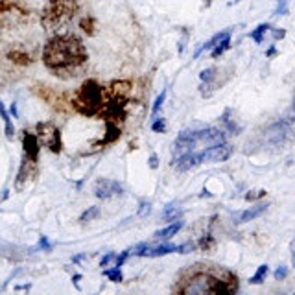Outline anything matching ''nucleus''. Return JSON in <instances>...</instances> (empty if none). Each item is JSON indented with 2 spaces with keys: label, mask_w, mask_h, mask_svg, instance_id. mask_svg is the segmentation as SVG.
<instances>
[{
  "label": "nucleus",
  "mask_w": 295,
  "mask_h": 295,
  "mask_svg": "<svg viewBox=\"0 0 295 295\" xmlns=\"http://www.w3.org/2000/svg\"><path fill=\"white\" fill-rule=\"evenodd\" d=\"M35 249H52V244H50V242L46 240L45 236H43V238L39 240V246H37Z\"/></svg>",
  "instance_id": "ea45409f"
},
{
  "label": "nucleus",
  "mask_w": 295,
  "mask_h": 295,
  "mask_svg": "<svg viewBox=\"0 0 295 295\" xmlns=\"http://www.w3.org/2000/svg\"><path fill=\"white\" fill-rule=\"evenodd\" d=\"M8 59L9 61L17 63V65H30L31 63V58L26 54V52H21V50H15V52H9L8 54Z\"/></svg>",
  "instance_id": "b1692460"
},
{
  "label": "nucleus",
  "mask_w": 295,
  "mask_h": 295,
  "mask_svg": "<svg viewBox=\"0 0 295 295\" xmlns=\"http://www.w3.org/2000/svg\"><path fill=\"white\" fill-rule=\"evenodd\" d=\"M100 216V207H89V209L83 212V214L80 216V222L81 224H87V222H93V219H96Z\"/></svg>",
  "instance_id": "a878e982"
},
{
  "label": "nucleus",
  "mask_w": 295,
  "mask_h": 295,
  "mask_svg": "<svg viewBox=\"0 0 295 295\" xmlns=\"http://www.w3.org/2000/svg\"><path fill=\"white\" fill-rule=\"evenodd\" d=\"M105 103V89L96 80H87L74 94L72 105L83 117H100Z\"/></svg>",
  "instance_id": "f03ea898"
},
{
  "label": "nucleus",
  "mask_w": 295,
  "mask_h": 295,
  "mask_svg": "<svg viewBox=\"0 0 295 295\" xmlns=\"http://www.w3.org/2000/svg\"><path fill=\"white\" fill-rule=\"evenodd\" d=\"M124 192V188L115 179H98L94 185V196L100 199H109V197L120 196Z\"/></svg>",
  "instance_id": "1a4fd4ad"
},
{
  "label": "nucleus",
  "mask_w": 295,
  "mask_h": 295,
  "mask_svg": "<svg viewBox=\"0 0 295 295\" xmlns=\"http://www.w3.org/2000/svg\"><path fill=\"white\" fill-rule=\"evenodd\" d=\"M127 259H130V249L122 251L120 255H117V259H115V266H117V268H120V266H124V262Z\"/></svg>",
  "instance_id": "f704fd0d"
},
{
  "label": "nucleus",
  "mask_w": 295,
  "mask_h": 295,
  "mask_svg": "<svg viewBox=\"0 0 295 295\" xmlns=\"http://www.w3.org/2000/svg\"><path fill=\"white\" fill-rule=\"evenodd\" d=\"M37 139L43 146H46L52 153H59L63 150L61 142V131L52 122H41L37 124Z\"/></svg>",
  "instance_id": "20e7f679"
},
{
  "label": "nucleus",
  "mask_w": 295,
  "mask_h": 295,
  "mask_svg": "<svg viewBox=\"0 0 295 295\" xmlns=\"http://www.w3.org/2000/svg\"><path fill=\"white\" fill-rule=\"evenodd\" d=\"M181 212H183V210L179 209L177 203H168V205L164 207V210H162V218H164L166 222H177V219L181 218Z\"/></svg>",
  "instance_id": "aec40b11"
},
{
  "label": "nucleus",
  "mask_w": 295,
  "mask_h": 295,
  "mask_svg": "<svg viewBox=\"0 0 295 295\" xmlns=\"http://www.w3.org/2000/svg\"><path fill=\"white\" fill-rule=\"evenodd\" d=\"M85 259V255H78V256H74V259H72V262H74V264H78V262H80V260H83Z\"/></svg>",
  "instance_id": "49530a36"
},
{
  "label": "nucleus",
  "mask_w": 295,
  "mask_h": 295,
  "mask_svg": "<svg viewBox=\"0 0 295 295\" xmlns=\"http://www.w3.org/2000/svg\"><path fill=\"white\" fill-rule=\"evenodd\" d=\"M183 222L181 219H177V222H174L172 225H168V227H164V229H161V231H157L153 236L157 238V240H162V242H166V240H170V238H174L175 234L183 229Z\"/></svg>",
  "instance_id": "dca6fc26"
},
{
  "label": "nucleus",
  "mask_w": 295,
  "mask_h": 295,
  "mask_svg": "<svg viewBox=\"0 0 295 295\" xmlns=\"http://www.w3.org/2000/svg\"><path fill=\"white\" fill-rule=\"evenodd\" d=\"M11 115H13L15 118H19V109H17V103H13V105H11Z\"/></svg>",
  "instance_id": "c03bdc74"
},
{
  "label": "nucleus",
  "mask_w": 295,
  "mask_h": 295,
  "mask_svg": "<svg viewBox=\"0 0 295 295\" xmlns=\"http://www.w3.org/2000/svg\"><path fill=\"white\" fill-rule=\"evenodd\" d=\"M291 251H293V255H291V262H293V266H295V242L291 244Z\"/></svg>",
  "instance_id": "de8ad7c7"
},
{
  "label": "nucleus",
  "mask_w": 295,
  "mask_h": 295,
  "mask_svg": "<svg viewBox=\"0 0 295 295\" xmlns=\"http://www.w3.org/2000/svg\"><path fill=\"white\" fill-rule=\"evenodd\" d=\"M268 271H269L268 264L259 266V269H256L255 275H253V277L249 279V282H251V284H260V282H264L266 277H268Z\"/></svg>",
  "instance_id": "393cba45"
},
{
  "label": "nucleus",
  "mask_w": 295,
  "mask_h": 295,
  "mask_svg": "<svg viewBox=\"0 0 295 295\" xmlns=\"http://www.w3.org/2000/svg\"><path fill=\"white\" fill-rule=\"evenodd\" d=\"M277 54V50H275V46H271V48L268 50V52H266V56H268V58H271V56H275Z\"/></svg>",
  "instance_id": "a18cd8bd"
},
{
  "label": "nucleus",
  "mask_w": 295,
  "mask_h": 295,
  "mask_svg": "<svg viewBox=\"0 0 295 295\" xmlns=\"http://www.w3.org/2000/svg\"><path fill=\"white\" fill-rule=\"evenodd\" d=\"M76 11L78 0H50L48 6L43 9L41 24L48 30H56V28H61L65 23H68Z\"/></svg>",
  "instance_id": "7ed1b4c3"
},
{
  "label": "nucleus",
  "mask_w": 295,
  "mask_h": 295,
  "mask_svg": "<svg viewBox=\"0 0 295 295\" xmlns=\"http://www.w3.org/2000/svg\"><path fill=\"white\" fill-rule=\"evenodd\" d=\"M288 13V0H277V9H275V17H284Z\"/></svg>",
  "instance_id": "7c9ffc66"
},
{
  "label": "nucleus",
  "mask_w": 295,
  "mask_h": 295,
  "mask_svg": "<svg viewBox=\"0 0 295 295\" xmlns=\"http://www.w3.org/2000/svg\"><path fill=\"white\" fill-rule=\"evenodd\" d=\"M199 142L205 146H216V144L225 142V133L216 127H205V130H199Z\"/></svg>",
  "instance_id": "ddd939ff"
},
{
  "label": "nucleus",
  "mask_w": 295,
  "mask_h": 295,
  "mask_svg": "<svg viewBox=\"0 0 295 295\" xmlns=\"http://www.w3.org/2000/svg\"><path fill=\"white\" fill-rule=\"evenodd\" d=\"M28 11L23 6L9 2V0H2L0 2V26L2 28H13L26 21Z\"/></svg>",
  "instance_id": "39448f33"
},
{
  "label": "nucleus",
  "mask_w": 295,
  "mask_h": 295,
  "mask_svg": "<svg viewBox=\"0 0 295 295\" xmlns=\"http://www.w3.org/2000/svg\"><path fill=\"white\" fill-rule=\"evenodd\" d=\"M205 2H207V6H209V4H210V0H205Z\"/></svg>",
  "instance_id": "8fccbe9b"
},
{
  "label": "nucleus",
  "mask_w": 295,
  "mask_h": 295,
  "mask_svg": "<svg viewBox=\"0 0 295 295\" xmlns=\"http://www.w3.org/2000/svg\"><path fill=\"white\" fill-rule=\"evenodd\" d=\"M152 130L155 131V133H164L166 131V122L164 118H155L152 124Z\"/></svg>",
  "instance_id": "473e14b6"
},
{
  "label": "nucleus",
  "mask_w": 295,
  "mask_h": 295,
  "mask_svg": "<svg viewBox=\"0 0 295 295\" xmlns=\"http://www.w3.org/2000/svg\"><path fill=\"white\" fill-rule=\"evenodd\" d=\"M273 277L277 279V281H282V279L288 277V268L286 266H281V268L275 269V273H273Z\"/></svg>",
  "instance_id": "c9c22d12"
},
{
  "label": "nucleus",
  "mask_w": 295,
  "mask_h": 295,
  "mask_svg": "<svg viewBox=\"0 0 295 295\" xmlns=\"http://www.w3.org/2000/svg\"><path fill=\"white\" fill-rule=\"evenodd\" d=\"M271 33H273V39L275 41L286 37V30H282V28H271Z\"/></svg>",
  "instance_id": "4c0bfd02"
},
{
  "label": "nucleus",
  "mask_w": 295,
  "mask_h": 295,
  "mask_svg": "<svg viewBox=\"0 0 295 295\" xmlns=\"http://www.w3.org/2000/svg\"><path fill=\"white\" fill-rule=\"evenodd\" d=\"M0 118H2L4 124H6V137L11 140L15 137V127H13V122H11V117H9V113L6 111L4 103L2 102H0Z\"/></svg>",
  "instance_id": "412c9836"
},
{
  "label": "nucleus",
  "mask_w": 295,
  "mask_h": 295,
  "mask_svg": "<svg viewBox=\"0 0 295 295\" xmlns=\"http://www.w3.org/2000/svg\"><path fill=\"white\" fill-rule=\"evenodd\" d=\"M288 120L290 122L295 120V98H293V102H291V109H290V115H288Z\"/></svg>",
  "instance_id": "37998d69"
},
{
  "label": "nucleus",
  "mask_w": 295,
  "mask_h": 295,
  "mask_svg": "<svg viewBox=\"0 0 295 295\" xmlns=\"http://www.w3.org/2000/svg\"><path fill=\"white\" fill-rule=\"evenodd\" d=\"M150 212H152V203H150V201H142V203H140L139 216H148Z\"/></svg>",
  "instance_id": "e433bc0d"
},
{
  "label": "nucleus",
  "mask_w": 295,
  "mask_h": 295,
  "mask_svg": "<svg viewBox=\"0 0 295 295\" xmlns=\"http://www.w3.org/2000/svg\"><path fill=\"white\" fill-rule=\"evenodd\" d=\"M23 150H24V155H26L30 161H33V162L39 161L41 142H39V139H37L35 133L24 131V135H23Z\"/></svg>",
  "instance_id": "9d476101"
},
{
  "label": "nucleus",
  "mask_w": 295,
  "mask_h": 295,
  "mask_svg": "<svg viewBox=\"0 0 295 295\" xmlns=\"http://www.w3.org/2000/svg\"><path fill=\"white\" fill-rule=\"evenodd\" d=\"M203 162V157H201V152L196 153V152H188L185 155H179L177 159L174 161V168L177 172H188L196 168L197 164H201Z\"/></svg>",
  "instance_id": "9b49d317"
},
{
  "label": "nucleus",
  "mask_w": 295,
  "mask_h": 295,
  "mask_svg": "<svg viewBox=\"0 0 295 295\" xmlns=\"http://www.w3.org/2000/svg\"><path fill=\"white\" fill-rule=\"evenodd\" d=\"M264 139L268 140L271 146L282 148L293 140V130L290 127L288 122H275V124L269 125L268 130H266Z\"/></svg>",
  "instance_id": "423d86ee"
},
{
  "label": "nucleus",
  "mask_w": 295,
  "mask_h": 295,
  "mask_svg": "<svg viewBox=\"0 0 295 295\" xmlns=\"http://www.w3.org/2000/svg\"><path fill=\"white\" fill-rule=\"evenodd\" d=\"M216 68L214 67H210V68H205V70L201 72V74H199V78H201V81L203 83H207V85H210V83H212V81L216 80Z\"/></svg>",
  "instance_id": "c85d7f7f"
},
{
  "label": "nucleus",
  "mask_w": 295,
  "mask_h": 295,
  "mask_svg": "<svg viewBox=\"0 0 295 295\" xmlns=\"http://www.w3.org/2000/svg\"><path fill=\"white\" fill-rule=\"evenodd\" d=\"M157 166H159V157H157L155 153H152V155H150V168L155 170Z\"/></svg>",
  "instance_id": "79ce46f5"
},
{
  "label": "nucleus",
  "mask_w": 295,
  "mask_h": 295,
  "mask_svg": "<svg viewBox=\"0 0 295 295\" xmlns=\"http://www.w3.org/2000/svg\"><path fill=\"white\" fill-rule=\"evenodd\" d=\"M268 207H269L268 203H259V205H255V207H251V209L244 210V212L236 214V224H247V222H251V219L259 218V216L264 214Z\"/></svg>",
  "instance_id": "4468645a"
},
{
  "label": "nucleus",
  "mask_w": 295,
  "mask_h": 295,
  "mask_svg": "<svg viewBox=\"0 0 295 295\" xmlns=\"http://www.w3.org/2000/svg\"><path fill=\"white\" fill-rule=\"evenodd\" d=\"M94 24H96V21H94L93 17H85V19H81L80 21V28L85 33H89V35H93L94 33Z\"/></svg>",
  "instance_id": "cd10ccee"
},
{
  "label": "nucleus",
  "mask_w": 295,
  "mask_h": 295,
  "mask_svg": "<svg viewBox=\"0 0 295 295\" xmlns=\"http://www.w3.org/2000/svg\"><path fill=\"white\" fill-rule=\"evenodd\" d=\"M164 100H166V90H162L159 96H157V100H155V103H153V109H152V113H153V117H155L157 113L161 111V107H162V103H164Z\"/></svg>",
  "instance_id": "2f4dec72"
},
{
  "label": "nucleus",
  "mask_w": 295,
  "mask_h": 295,
  "mask_svg": "<svg viewBox=\"0 0 295 295\" xmlns=\"http://www.w3.org/2000/svg\"><path fill=\"white\" fill-rule=\"evenodd\" d=\"M262 196H266V192H264V190H259L256 194H246V199H247V201H253V199H256V197H262Z\"/></svg>",
  "instance_id": "a19ab883"
},
{
  "label": "nucleus",
  "mask_w": 295,
  "mask_h": 295,
  "mask_svg": "<svg viewBox=\"0 0 295 295\" xmlns=\"http://www.w3.org/2000/svg\"><path fill=\"white\" fill-rule=\"evenodd\" d=\"M103 275H105V277H107L111 282H122V281H124V275H122L120 268H117V266H115L113 269H103Z\"/></svg>",
  "instance_id": "bb28decb"
},
{
  "label": "nucleus",
  "mask_w": 295,
  "mask_h": 295,
  "mask_svg": "<svg viewBox=\"0 0 295 295\" xmlns=\"http://www.w3.org/2000/svg\"><path fill=\"white\" fill-rule=\"evenodd\" d=\"M231 115H233V111H231V109H227V111L222 115V118H219V120H222V124H224L225 130L231 131L233 135H238V133H240V127L236 125V122L233 120V117H231Z\"/></svg>",
  "instance_id": "4be33fe9"
},
{
  "label": "nucleus",
  "mask_w": 295,
  "mask_h": 295,
  "mask_svg": "<svg viewBox=\"0 0 295 295\" xmlns=\"http://www.w3.org/2000/svg\"><path fill=\"white\" fill-rule=\"evenodd\" d=\"M194 249H196V244H194V242H187V244H183V246H177V253H183V255L192 253Z\"/></svg>",
  "instance_id": "72a5a7b5"
},
{
  "label": "nucleus",
  "mask_w": 295,
  "mask_h": 295,
  "mask_svg": "<svg viewBox=\"0 0 295 295\" xmlns=\"http://www.w3.org/2000/svg\"><path fill=\"white\" fill-rule=\"evenodd\" d=\"M150 249V244L148 242H142V244H137L135 247L130 249V255H135V256H146V251Z\"/></svg>",
  "instance_id": "c756f323"
},
{
  "label": "nucleus",
  "mask_w": 295,
  "mask_h": 295,
  "mask_svg": "<svg viewBox=\"0 0 295 295\" xmlns=\"http://www.w3.org/2000/svg\"><path fill=\"white\" fill-rule=\"evenodd\" d=\"M199 142V131L194 130H185L177 135L175 142L172 144V153L174 155H185L188 152H194V148Z\"/></svg>",
  "instance_id": "0eeeda50"
},
{
  "label": "nucleus",
  "mask_w": 295,
  "mask_h": 295,
  "mask_svg": "<svg viewBox=\"0 0 295 295\" xmlns=\"http://www.w3.org/2000/svg\"><path fill=\"white\" fill-rule=\"evenodd\" d=\"M234 153V148L227 142L216 144V146H209L207 150L201 152L203 162H224L227 159H231V155Z\"/></svg>",
  "instance_id": "6e6552de"
},
{
  "label": "nucleus",
  "mask_w": 295,
  "mask_h": 295,
  "mask_svg": "<svg viewBox=\"0 0 295 295\" xmlns=\"http://www.w3.org/2000/svg\"><path fill=\"white\" fill-rule=\"evenodd\" d=\"M175 251H177V246H174V244H161V246H157V247H150V249L146 251V256L155 259V256L170 255V253H175Z\"/></svg>",
  "instance_id": "f3484780"
},
{
  "label": "nucleus",
  "mask_w": 295,
  "mask_h": 295,
  "mask_svg": "<svg viewBox=\"0 0 295 295\" xmlns=\"http://www.w3.org/2000/svg\"><path fill=\"white\" fill-rule=\"evenodd\" d=\"M269 30H271V24H269V23H262V24H259V26H256L255 30L251 31L249 37H251L253 41H255L256 45H262V43H264L266 33H268Z\"/></svg>",
  "instance_id": "a211bd4d"
},
{
  "label": "nucleus",
  "mask_w": 295,
  "mask_h": 295,
  "mask_svg": "<svg viewBox=\"0 0 295 295\" xmlns=\"http://www.w3.org/2000/svg\"><path fill=\"white\" fill-rule=\"evenodd\" d=\"M120 137V127H118V124H115V122H107V135H105V139H102L98 142V146H105V144H111L115 142V140Z\"/></svg>",
  "instance_id": "6ab92c4d"
},
{
  "label": "nucleus",
  "mask_w": 295,
  "mask_h": 295,
  "mask_svg": "<svg viewBox=\"0 0 295 295\" xmlns=\"http://www.w3.org/2000/svg\"><path fill=\"white\" fill-rule=\"evenodd\" d=\"M115 259H117V255H115V253H107V255L100 260V266H109V262H113Z\"/></svg>",
  "instance_id": "58836bf2"
},
{
  "label": "nucleus",
  "mask_w": 295,
  "mask_h": 295,
  "mask_svg": "<svg viewBox=\"0 0 295 295\" xmlns=\"http://www.w3.org/2000/svg\"><path fill=\"white\" fill-rule=\"evenodd\" d=\"M89 59L85 45L80 37L72 33H61L48 41L43 50V63L52 72H70L85 65Z\"/></svg>",
  "instance_id": "f257e3e1"
},
{
  "label": "nucleus",
  "mask_w": 295,
  "mask_h": 295,
  "mask_svg": "<svg viewBox=\"0 0 295 295\" xmlns=\"http://www.w3.org/2000/svg\"><path fill=\"white\" fill-rule=\"evenodd\" d=\"M238 2H240V0H233V4H238Z\"/></svg>",
  "instance_id": "09e8293b"
},
{
  "label": "nucleus",
  "mask_w": 295,
  "mask_h": 295,
  "mask_svg": "<svg viewBox=\"0 0 295 295\" xmlns=\"http://www.w3.org/2000/svg\"><path fill=\"white\" fill-rule=\"evenodd\" d=\"M231 48V35L229 37H225V39H222L218 43V45L214 46V48L210 50V56H212V58L214 59H218L219 56H224L225 52H227V50Z\"/></svg>",
  "instance_id": "5701e85b"
},
{
  "label": "nucleus",
  "mask_w": 295,
  "mask_h": 295,
  "mask_svg": "<svg viewBox=\"0 0 295 295\" xmlns=\"http://www.w3.org/2000/svg\"><path fill=\"white\" fill-rule=\"evenodd\" d=\"M33 168H35V162L30 161V159L24 155L23 161H21V168H19V172H17V177H15V188H23V185L26 183L31 175L35 174Z\"/></svg>",
  "instance_id": "f8f14e48"
},
{
  "label": "nucleus",
  "mask_w": 295,
  "mask_h": 295,
  "mask_svg": "<svg viewBox=\"0 0 295 295\" xmlns=\"http://www.w3.org/2000/svg\"><path fill=\"white\" fill-rule=\"evenodd\" d=\"M229 35H231V30L218 31V33H216V35L212 37V39H210V41H207V43H203V45L199 46V48H197L196 52H194V58L197 59V58H199V56L203 54V52H207V50H212L216 45H218L219 41H222V39H225V37H229Z\"/></svg>",
  "instance_id": "2eb2a0df"
}]
</instances>
